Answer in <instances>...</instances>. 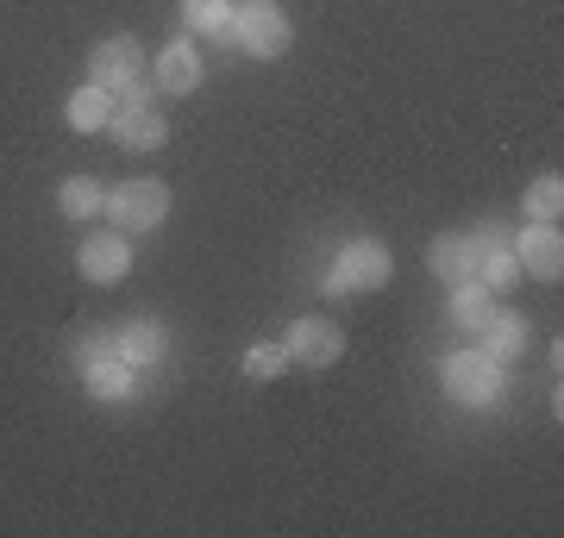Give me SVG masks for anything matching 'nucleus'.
Segmentation results:
<instances>
[{
	"instance_id": "f257e3e1",
	"label": "nucleus",
	"mask_w": 564,
	"mask_h": 538,
	"mask_svg": "<svg viewBox=\"0 0 564 538\" xmlns=\"http://www.w3.org/2000/svg\"><path fill=\"white\" fill-rule=\"evenodd\" d=\"M289 39H295V25H289V13H282L276 0H245L239 13H232V44H239V51H251L258 63L282 57V51H289Z\"/></svg>"
},
{
	"instance_id": "f03ea898",
	"label": "nucleus",
	"mask_w": 564,
	"mask_h": 538,
	"mask_svg": "<svg viewBox=\"0 0 564 538\" xmlns=\"http://www.w3.org/2000/svg\"><path fill=\"white\" fill-rule=\"evenodd\" d=\"M445 395L464 400V407H496L502 400V363L489 358V351H458V358H445Z\"/></svg>"
},
{
	"instance_id": "7ed1b4c3",
	"label": "nucleus",
	"mask_w": 564,
	"mask_h": 538,
	"mask_svg": "<svg viewBox=\"0 0 564 538\" xmlns=\"http://www.w3.org/2000/svg\"><path fill=\"white\" fill-rule=\"evenodd\" d=\"M101 213L113 220V232H151L170 213V188L163 182H120V188H107Z\"/></svg>"
},
{
	"instance_id": "20e7f679",
	"label": "nucleus",
	"mask_w": 564,
	"mask_h": 538,
	"mask_svg": "<svg viewBox=\"0 0 564 538\" xmlns=\"http://www.w3.org/2000/svg\"><path fill=\"white\" fill-rule=\"evenodd\" d=\"M88 76H95V88H107V95L144 100V51H139V39H107L101 51L88 57Z\"/></svg>"
},
{
	"instance_id": "39448f33",
	"label": "nucleus",
	"mask_w": 564,
	"mask_h": 538,
	"mask_svg": "<svg viewBox=\"0 0 564 538\" xmlns=\"http://www.w3.org/2000/svg\"><path fill=\"white\" fill-rule=\"evenodd\" d=\"M389 276H395V257H389L377 239H351L339 251V270H333V295H345V288H389Z\"/></svg>"
},
{
	"instance_id": "423d86ee",
	"label": "nucleus",
	"mask_w": 564,
	"mask_h": 538,
	"mask_svg": "<svg viewBox=\"0 0 564 538\" xmlns=\"http://www.w3.org/2000/svg\"><path fill=\"white\" fill-rule=\"evenodd\" d=\"M282 351H289V363H302V370H326V363H339L345 351V332L333 326V319L307 314L289 326V339H282Z\"/></svg>"
},
{
	"instance_id": "0eeeda50",
	"label": "nucleus",
	"mask_w": 564,
	"mask_h": 538,
	"mask_svg": "<svg viewBox=\"0 0 564 538\" xmlns=\"http://www.w3.org/2000/svg\"><path fill=\"white\" fill-rule=\"evenodd\" d=\"M107 132H113L120 151H158V144L170 139V125H163V113L151 107V100H113Z\"/></svg>"
},
{
	"instance_id": "6e6552de",
	"label": "nucleus",
	"mask_w": 564,
	"mask_h": 538,
	"mask_svg": "<svg viewBox=\"0 0 564 538\" xmlns=\"http://www.w3.org/2000/svg\"><path fill=\"white\" fill-rule=\"evenodd\" d=\"M76 270H82L88 282H101V288L126 282V270H132L126 232H95V239H82V244H76Z\"/></svg>"
},
{
	"instance_id": "1a4fd4ad",
	"label": "nucleus",
	"mask_w": 564,
	"mask_h": 538,
	"mask_svg": "<svg viewBox=\"0 0 564 538\" xmlns=\"http://www.w3.org/2000/svg\"><path fill=\"white\" fill-rule=\"evenodd\" d=\"M514 263H521V276H540V282H558L564 276V239L558 226H533L514 239Z\"/></svg>"
},
{
	"instance_id": "9d476101",
	"label": "nucleus",
	"mask_w": 564,
	"mask_h": 538,
	"mask_svg": "<svg viewBox=\"0 0 564 538\" xmlns=\"http://www.w3.org/2000/svg\"><path fill=\"white\" fill-rule=\"evenodd\" d=\"M151 76H158L163 95H195V88H202V51H195L188 39L163 44V51H158V69H151Z\"/></svg>"
},
{
	"instance_id": "9b49d317",
	"label": "nucleus",
	"mask_w": 564,
	"mask_h": 538,
	"mask_svg": "<svg viewBox=\"0 0 564 538\" xmlns=\"http://www.w3.org/2000/svg\"><path fill=\"white\" fill-rule=\"evenodd\" d=\"M113 351H120L132 370H151L163 358V326L158 319H126L120 332H113Z\"/></svg>"
},
{
	"instance_id": "f8f14e48",
	"label": "nucleus",
	"mask_w": 564,
	"mask_h": 538,
	"mask_svg": "<svg viewBox=\"0 0 564 538\" xmlns=\"http://www.w3.org/2000/svg\"><path fill=\"white\" fill-rule=\"evenodd\" d=\"M426 270H433L440 282H470V276H477V244L445 232V239L426 244Z\"/></svg>"
},
{
	"instance_id": "ddd939ff",
	"label": "nucleus",
	"mask_w": 564,
	"mask_h": 538,
	"mask_svg": "<svg viewBox=\"0 0 564 538\" xmlns=\"http://www.w3.org/2000/svg\"><path fill=\"white\" fill-rule=\"evenodd\" d=\"M82 382H88V395H95V400H126V395H132V382H139V370L113 351V358L88 363V370H82Z\"/></svg>"
},
{
	"instance_id": "4468645a",
	"label": "nucleus",
	"mask_w": 564,
	"mask_h": 538,
	"mask_svg": "<svg viewBox=\"0 0 564 538\" xmlns=\"http://www.w3.org/2000/svg\"><path fill=\"white\" fill-rule=\"evenodd\" d=\"M63 120H69V132H101V125L113 120V95L88 81V88H76V95H69V113H63Z\"/></svg>"
},
{
	"instance_id": "2eb2a0df",
	"label": "nucleus",
	"mask_w": 564,
	"mask_h": 538,
	"mask_svg": "<svg viewBox=\"0 0 564 538\" xmlns=\"http://www.w3.org/2000/svg\"><path fill=\"white\" fill-rule=\"evenodd\" d=\"M496 314V295H489L484 282H452V319H458L464 332H484V319Z\"/></svg>"
},
{
	"instance_id": "dca6fc26",
	"label": "nucleus",
	"mask_w": 564,
	"mask_h": 538,
	"mask_svg": "<svg viewBox=\"0 0 564 538\" xmlns=\"http://www.w3.org/2000/svg\"><path fill=\"white\" fill-rule=\"evenodd\" d=\"M232 0H182V25L202 32V39H232Z\"/></svg>"
},
{
	"instance_id": "f3484780",
	"label": "nucleus",
	"mask_w": 564,
	"mask_h": 538,
	"mask_svg": "<svg viewBox=\"0 0 564 538\" xmlns=\"http://www.w3.org/2000/svg\"><path fill=\"white\" fill-rule=\"evenodd\" d=\"M521 344H527V319H521V314H502V307H496V314L484 319V351H489L496 363H508L514 351H521Z\"/></svg>"
},
{
	"instance_id": "a211bd4d",
	"label": "nucleus",
	"mask_w": 564,
	"mask_h": 538,
	"mask_svg": "<svg viewBox=\"0 0 564 538\" xmlns=\"http://www.w3.org/2000/svg\"><path fill=\"white\" fill-rule=\"evenodd\" d=\"M57 200H63V213H69V220H95V213L107 207V188L95 176H63Z\"/></svg>"
},
{
	"instance_id": "6ab92c4d",
	"label": "nucleus",
	"mask_w": 564,
	"mask_h": 538,
	"mask_svg": "<svg viewBox=\"0 0 564 538\" xmlns=\"http://www.w3.org/2000/svg\"><path fill=\"white\" fill-rule=\"evenodd\" d=\"M477 282H484L489 295H508V288L521 282V263H514V251H508V244H496V251H477Z\"/></svg>"
},
{
	"instance_id": "aec40b11",
	"label": "nucleus",
	"mask_w": 564,
	"mask_h": 538,
	"mask_svg": "<svg viewBox=\"0 0 564 538\" xmlns=\"http://www.w3.org/2000/svg\"><path fill=\"white\" fill-rule=\"evenodd\" d=\"M521 207H527V220H533V226H558L564 182H558V176H540L533 188H527V200H521Z\"/></svg>"
},
{
	"instance_id": "412c9836",
	"label": "nucleus",
	"mask_w": 564,
	"mask_h": 538,
	"mask_svg": "<svg viewBox=\"0 0 564 538\" xmlns=\"http://www.w3.org/2000/svg\"><path fill=\"white\" fill-rule=\"evenodd\" d=\"M282 370H289V351H282V344H251V351H245V376L276 382Z\"/></svg>"
},
{
	"instance_id": "4be33fe9",
	"label": "nucleus",
	"mask_w": 564,
	"mask_h": 538,
	"mask_svg": "<svg viewBox=\"0 0 564 538\" xmlns=\"http://www.w3.org/2000/svg\"><path fill=\"white\" fill-rule=\"evenodd\" d=\"M101 358H113V332H95V339H82V351H76L82 370H88V363H101Z\"/></svg>"
}]
</instances>
